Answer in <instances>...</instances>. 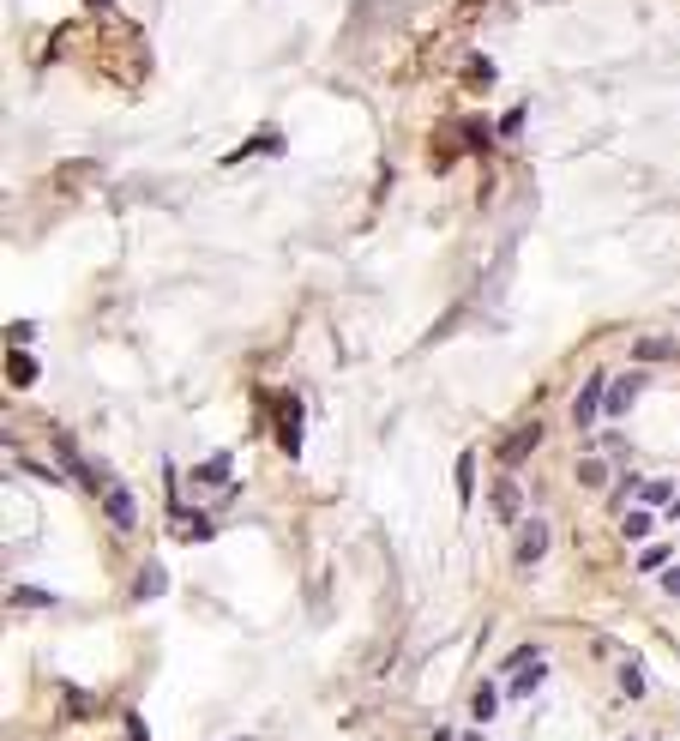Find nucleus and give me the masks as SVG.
<instances>
[{
  "label": "nucleus",
  "instance_id": "nucleus-1",
  "mask_svg": "<svg viewBox=\"0 0 680 741\" xmlns=\"http://www.w3.org/2000/svg\"><path fill=\"white\" fill-rule=\"evenodd\" d=\"M536 441H542V422H518L512 434H500V446H494V452H500L506 470H518V464L536 452Z\"/></svg>",
  "mask_w": 680,
  "mask_h": 741
},
{
  "label": "nucleus",
  "instance_id": "nucleus-2",
  "mask_svg": "<svg viewBox=\"0 0 680 741\" xmlns=\"http://www.w3.org/2000/svg\"><path fill=\"white\" fill-rule=\"evenodd\" d=\"M639 392H644V374H614V380H608V398H602V416L621 422L626 410L639 404Z\"/></svg>",
  "mask_w": 680,
  "mask_h": 741
},
{
  "label": "nucleus",
  "instance_id": "nucleus-3",
  "mask_svg": "<svg viewBox=\"0 0 680 741\" xmlns=\"http://www.w3.org/2000/svg\"><path fill=\"white\" fill-rule=\"evenodd\" d=\"M602 398H608V374H590V380L578 386V398H572V422H578V428H590V422L602 416Z\"/></svg>",
  "mask_w": 680,
  "mask_h": 741
},
{
  "label": "nucleus",
  "instance_id": "nucleus-4",
  "mask_svg": "<svg viewBox=\"0 0 680 741\" xmlns=\"http://www.w3.org/2000/svg\"><path fill=\"white\" fill-rule=\"evenodd\" d=\"M548 555V519H524L518 524V549H512V561L518 567H536Z\"/></svg>",
  "mask_w": 680,
  "mask_h": 741
},
{
  "label": "nucleus",
  "instance_id": "nucleus-5",
  "mask_svg": "<svg viewBox=\"0 0 680 741\" xmlns=\"http://www.w3.org/2000/svg\"><path fill=\"white\" fill-rule=\"evenodd\" d=\"M488 506H494V519H500V524H524V495H518V482H512V477L494 482Z\"/></svg>",
  "mask_w": 680,
  "mask_h": 741
},
{
  "label": "nucleus",
  "instance_id": "nucleus-6",
  "mask_svg": "<svg viewBox=\"0 0 680 741\" xmlns=\"http://www.w3.org/2000/svg\"><path fill=\"white\" fill-rule=\"evenodd\" d=\"M278 441H283L289 459L301 452V404L296 398H278Z\"/></svg>",
  "mask_w": 680,
  "mask_h": 741
},
{
  "label": "nucleus",
  "instance_id": "nucleus-7",
  "mask_svg": "<svg viewBox=\"0 0 680 741\" xmlns=\"http://www.w3.org/2000/svg\"><path fill=\"white\" fill-rule=\"evenodd\" d=\"M102 506H109V524H115V531H133V524H139V501H133L127 488H109Z\"/></svg>",
  "mask_w": 680,
  "mask_h": 741
},
{
  "label": "nucleus",
  "instance_id": "nucleus-8",
  "mask_svg": "<svg viewBox=\"0 0 680 741\" xmlns=\"http://www.w3.org/2000/svg\"><path fill=\"white\" fill-rule=\"evenodd\" d=\"M542 682H548V663H530V669H518V675H506V700H530Z\"/></svg>",
  "mask_w": 680,
  "mask_h": 741
},
{
  "label": "nucleus",
  "instance_id": "nucleus-9",
  "mask_svg": "<svg viewBox=\"0 0 680 741\" xmlns=\"http://www.w3.org/2000/svg\"><path fill=\"white\" fill-rule=\"evenodd\" d=\"M675 350H680L675 338H639V344H632V356H639V362H668Z\"/></svg>",
  "mask_w": 680,
  "mask_h": 741
},
{
  "label": "nucleus",
  "instance_id": "nucleus-10",
  "mask_svg": "<svg viewBox=\"0 0 680 741\" xmlns=\"http://www.w3.org/2000/svg\"><path fill=\"white\" fill-rule=\"evenodd\" d=\"M621 531H626V537H632V542H644V537H650V531H657V519H650V506H632V513H626V519H621Z\"/></svg>",
  "mask_w": 680,
  "mask_h": 741
},
{
  "label": "nucleus",
  "instance_id": "nucleus-11",
  "mask_svg": "<svg viewBox=\"0 0 680 741\" xmlns=\"http://www.w3.org/2000/svg\"><path fill=\"white\" fill-rule=\"evenodd\" d=\"M6 380H13V386H31V380H37V362L24 356V350H13V356H6Z\"/></svg>",
  "mask_w": 680,
  "mask_h": 741
},
{
  "label": "nucleus",
  "instance_id": "nucleus-12",
  "mask_svg": "<svg viewBox=\"0 0 680 741\" xmlns=\"http://www.w3.org/2000/svg\"><path fill=\"white\" fill-rule=\"evenodd\" d=\"M530 663H542L536 645H518V651H506L500 657V675H518V669H530Z\"/></svg>",
  "mask_w": 680,
  "mask_h": 741
},
{
  "label": "nucleus",
  "instance_id": "nucleus-13",
  "mask_svg": "<svg viewBox=\"0 0 680 741\" xmlns=\"http://www.w3.org/2000/svg\"><path fill=\"white\" fill-rule=\"evenodd\" d=\"M223 477H229V452H211V459L193 470V482H205V488H211V482H223Z\"/></svg>",
  "mask_w": 680,
  "mask_h": 741
},
{
  "label": "nucleus",
  "instance_id": "nucleus-14",
  "mask_svg": "<svg viewBox=\"0 0 680 741\" xmlns=\"http://www.w3.org/2000/svg\"><path fill=\"white\" fill-rule=\"evenodd\" d=\"M60 597H49V591H31V585H19L13 591V609H55Z\"/></svg>",
  "mask_w": 680,
  "mask_h": 741
},
{
  "label": "nucleus",
  "instance_id": "nucleus-15",
  "mask_svg": "<svg viewBox=\"0 0 680 741\" xmlns=\"http://www.w3.org/2000/svg\"><path fill=\"white\" fill-rule=\"evenodd\" d=\"M494 711H500V687H476V711H470V718H476V723H488Z\"/></svg>",
  "mask_w": 680,
  "mask_h": 741
},
{
  "label": "nucleus",
  "instance_id": "nucleus-16",
  "mask_svg": "<svg viewBox=\"0 0 680 741\" xmlns=\"http://www.w3.org/2000/svg\"><path fill=\"white\" fill-rule=\"evenodd\" d=\"M639 495H644V506H675V488H668V482H644V488H639Z\"/></svg>",
  "mask_w": 680,
  "mask_h": 741
},
{
  "label": "nucleus",
  "instance_id": "nucleus-17",
  "mask_svg": "<svg viewBox=\"0 0 680 741\" xmlns=\"http://www.w3.org/2000/svg\"><path fill=\"white\" fill-rule=\"evenodd\" d=\"M662 567H668V542H650L639 555V573H662Z\"/></svg>",
  "mask_w": 680,
  "mask_h": 741
},
{
  "label": "nucleus",
  "instance_id": "nucleus-18",
  "mask_svg": "<svg viewBox=\"0 0 680 741\" xmlns=\"http://www.w3.org/2000/svg\"><path fill=\"white\" fill-rule=\"evenodd\" d=\"M163 591H169V579H163L157 567H145L139 573V597H163Z\"/></svg>",
  "mask_w": 680,
  "mask_h": 741
},
{
  "label": "nucleus",
  "instance_id": "nucleus-19",
  "mask_svg": "<svg viewBox=\"0 0 680 741\" xmlns=\"http://www.w3.org/2000/svg\"><path fill=\"white\" fill-rule=\"evenodd\" d=\"M578 482H584V488H596V482H608V464H602V459H584V464H578Z\"/></svg>",
  "mask_w": 680,
  "mask_h": 741
},
{
  "label": "nucleus",
  "instance_id": "nucleus-20",
  "mask_svg": "<svg viewBox=\"0 0 680 741\" xmlns=\"http://www.w3.org/2000/svg\"><path fill=\"white\" fill-rule=\"evenodd\" d=\"M621 687H626V693H632V700H639V693H644V675H639V663H632V657L621 663Z\"/></svg>",
  "mask_w": 680,
  "mask_h": 741
},
{
  "label": "nucleus",
  "instance_id": "nucleus-21",
  "mask_svg": "<svg viewBox=\"0 0 680 741\" xmlns=\"http://www.w3.org/2000/svg\"><path fill=\"white\" fill-rule=\"evenodd\" d=\"M120 723H127V741H151V729H145L139 711H120Z\"/></svg>",
  "mask_w": 680,
  "mask_h": 741
},
{
  "label": "nucleus",
  "instance_id": "nucleus-22",
  "mask_svg": "<svg viewBox=\"0 0 680 741\" xmlns=\"http://www.w3.org/2000/svg\"><path fill=\"white\" fill-rule=\"evenodd\" d=\"M470 470H476V452H458V501L470 495Z\"/></svg>",
  "mask_w": 680,
  "mask_h": 741
},
{
  "label": "nucleus",
  "instance_id": "nucleus-23",
  "mask_svg": "<svg viewBox=\"0 0 680 741\" xmlns=\"http://www.w3.org/2000/svg\"><path fill=\"white\" fill-rule=\"evenodd\" d=\"M6 338H13V350H19V344L37 338V326H31V320H13V332H6Z\"/></svg>",
  "mask_w": 680,
  "mask_h": 741
},
{
  "label": "nucleus",
  "instance_id": "nucleus-24",
  "mask_svg": "<svg viewBox=\"0 0 680 741\" xmlns=\"http://www.w3.org/2000/svg\"><path fill=\"white\" fill-rule=\"evenodd\" d=\"M662 591H668V597H680V567H662Z\"/></svg>",
  "mask_w": 680,
  "mask_h": 741
},
{
  "label": "nucleus",
  "instance_id": "nucleus-25",
  "mask_svg": "<svg viewBox=\"0 0 680 741\" xmlns=\"http://www.w3.org/2000/svg\"><path fill=\"white\" fill-rule=\"evenodd\" d=\"M668 519H680V495H675V506H668Z\"/></svg>",
  "mask_w": 680,
  "mask_h": 741
}]
</instances>
